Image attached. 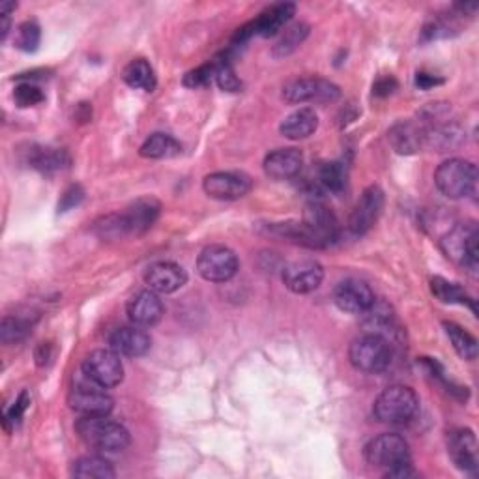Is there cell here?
I'll list each match as a JSON object with an SVG mask.
<instances>
[{
  "label": "cell",
  "instance_id": "1",
  "mask_svg": "<svg viewBox=\"0 0 479 479\" xmlns=\"http://www.w3.org/2000/svg\"><path fill=\"white\" fill-rule=\"evenodd\" d=\"M367 463L384 470L388 477H409L414 474L409 442L401 434L386 433L365 446Z\"/></svg>",
  "mask_w": 479,
  "mask_h": 479
},
{
  "label": "cell",
  "instance_id": "2",
  "mask_svg": "<svg viewBox=\"0 0 479 479\" xmlns=\"http://www.w3.org/2000/svg\"><path fill=\"white\" fill-rule=\"evenodd\" d=\"M76 431L86 446L103 453L124 451L132 442L130 431L109 416H85L76 423Z\"/></svg>",
  "mask_w": 479,
  "mask_h": 479
},
{
  "label": "cell",
  "instance_id": "3",
  "mask_svg": "<svg viewBox=\"0 0 479 479\" xmlns=\"http://www.w3.org/2000/svg\"><path fill=\"white\" fill-rule=\"evenodd\" d=\"M419 412V397L409 386L386 388L373 404V414L386 426H407Z\"/></svg>",
  "mask_w": 479,
  "mask_h": 479
},
{
  "label": "cell",
  "instance_id": "4",
  "mask_svg": "<svg viewBox=\"0 0 479 479\" xmlns=\"http://www.w3.org/2000/svg\"><path fill=\"white\" fill-rule=\"evenodd\" d=\"M348 360L354 365V369L361 373L380 375L390 369L394 361V348L388 337L367 331L350 345Z\"/></svg>",
  "mask_w": 479,
  "mask_h": 479
},
{
  "label": "cell",
  "instance_id": "5",
  "mask_svg": "<svg viewBox=\"0 0 479 479\" xmlns=\"http://www.w3.org/2000/svg\"><path fill=\"white\" fill-rule=\"evenodd\" d=\"M440 248L450 261L477 275L479 268V231L474 223H459L440 240Z\"/></svg>",
  "mask_w": 479,
  "mask_h": 479
},
{
  "label": "cell",
  "instance_id": "6",
  "mask_svg": "<svg viewBox=\"0 0 479 479\" xmlns=\"http://www.w3.org/2000/svg\"><path fill=\"white\" fill-rule=\"evenodd\" d=\"M477 183V169L468 159L451 158L440 165L434 173L436 190L453 200L465 199L474 193Z\"/></svg>",
  "mask_w": 479,
  "mask_h": 479
},
{
  "label": "cell",
  "instance_id": "7",
  "mask_svg": "<svg viewBox=\"0 0 479 479\" xmlns=\"http://www.w3.org/2000/svg\"><path fill=\"white\" fill-rule=\"evenodd\" d=\"M83 377L103 390L117 388L124 380L122 360L110 348L92 350L83 361Z\"/></svg>",
  "mask_w": 479,
  "mask_h": 479
},
{
  "label": "cell",
  "instance_id": "8",
  "mask_svg": "<svg viewBox=\"0 0 479 479\" xmlns=\"http://www.w3.org/2000/svg\"><path fill=\"white\" fill-rule=\"evenodd\" d=\"M240 263L236 253L227 246H208L200 251L197 259V272L205 281L227 283L238 273Z\"/></svg>",
  "mask_w": 479,
  "mask_h": 479
},
{
  "label": "cell",
  "instance_id": "9",
  "mask_svg": "<svg viewBox=\"0 0 479 479\" xmlns=\"http://www.w3.org/2000/svg\"><path fill=\"white\" fill-rule=\"evenodd\" d=\"M288 103H334L341 98V88L322 77L292 79L283 86Z\"/></svg>",
  "mask_w": 479,
  "mask_h": 479
},
{
  "label": "cell",
  "instance_id": "10",
  "mask_svg": "<svg viewBox=\"0 0 479 479\" xmlns=\"http://www.w3.org/2000/svg\"><path fill=\"white\" fill-rule=\"evenodd\" d=\"M68 404L73 412L85 416H109L115 409V401L110 399L103 388L85 378V384H77L68 395Z\"/></svg>",
  "mask_w": 479,
  "mask_h": 479
},
{
  "label": "cell",
  "instance_id": "11",
  "mask_svg": "<svg viewBox=\"0 0 479 479\" xmlns=\"http://www.w3.org/2000/svg\"><path fill=\"white\" fill-rule=\"evenodd\" d=\"M304 225L309 229L311 236L315 238L317 248H328L334 242H337L339 238V221L336 214L331 212L326 205L319 200H313L304 210Z\"/></svg>",
  "mask_w": 479,
  "mask_h": 479
},
{
  "label": "cell",
  "instance_id": "12",
  "mask_svg": "<svg viewBox=\"0 0 479 479\" xmlns=\"http://www.w3.org/2000/svg\"><path fill=\"white\" fill-rule=\"evenodd\" d=\"M384 210V191L378 186L367 188L348 217V229L353 234L361 236L369 232Z\"/></svg>",
  "mask_w": 479,
  "mask_h": 479
},
{
  "label": "cell",
  "instance_id": "13",
  "mask_svg": "<svg viewBox=\"0 0 479 479\" xmlns=\"http://www.w3.org/2000/svg\"><path fill=\"white\" fill-rule=\"evenodd\" d=\"M251 180L242 173H212L202 182V190L215 200H238L251 191Z\"/></svg>",
  "mask_w": 479,
  "mask_h": 479
},
{
  "label": "cell",
  "instance_id": "14",
  "mask_svg": "<svg viewBox=\"0 0 479 479\" xmlns=\"http://www.w3.org/2000/svg\"><path fill=\"white\" fill-rule=\"evenodd\" d=\"M336 305L350 315H365L377 302L375 292L365 281L345 280L334 290Z\"/></svg>",
  "mask_w": 479,
  "mask_h": 479
},
{
  "label": "cell",
  "instance_id": "15",
  "mask_svg": "<svg viewBox=\"0 0 479 479\" xmlns=\"http://www.w3.org/2000/svg\"><path fill=\"white\" fill-rule=\"evenodd\" d=\"M324 280V268L317 261H294L283 268V283L294 294L317 290Z\"/></svg>",
  "mask_w": 479,
  "mask_h": 479
},
{
  "label": "cell",
  "instance_id": "16",
  "mask_svg": "<svg viewBox=\"0 0 479 479\" xmlns=\"http://www.w3.org/2000/svg\"><path fill=\"white\" fill-rule=\"evenodd\" d=\"M126 311L132 324L141 326V328H150V326H156L163 319L165 305L158 292L146 288V290L135 292L134 296L127 300Z\"/></svg>",
  "mask_w": 479,
  "mask_h": 479
},
{
  "label": "cell",
  "instance_id": "17",
  "mask_svg": "<svg viewBox=\"0 0 479 479\" xmlns=\"http://www.w3.org/2000/svg\"><path fill=\"white\" fill-rule=\"evenodd\" d=\"M144 283L158 294H173L188 283V273L176 263L161 261L146 268Z\"/></svg>",
  "mask_w": 479,
  "mask_h": 479
},
{
  "label": "cell",
  "instance_id": "18",
  "mask_svg": "<svg viewBox=\"0 0 479 479\" xmlns=\"http://www.w3.org/2000/svg\"><path fill=\"white\" fill-rule=\"evenodd\" d=\"M159 212L161 205L154 197H141L132 202L124 212H120L127 236H142L146 231H150L159 217Z\"/></svg>",
  "mask_w": 479,
  "mask_h": 479
},
{
  "label": "cell",
  "instance_id": "19",
  "mask_svg": "<svg viewBox=\"0 0 479 479\" xmlns=\"http://www.w3.org/2000/svg\"><path fill=\"white\" fill-rule=\"evenodd\" d=\"M448 453L455 467L467 474H477V440L470 429H455L448 436Z\"/></svg>",
  "mask_w": 479,
  "mask_h": 479
},
{
  "label": "cell",
  "instance_id": "20",
  "mask_svg": "<svg viewBox=\"0 0 479 479\" xmlns=\"http://www.w3.org/2000/svg\"><path fill=\"white\" fill-rule=\"evenodd\" d=\"M150 336L141 326H122L115 331H110L109 346L115 350L118 356L126 358H139L150 350Z\"/></svg>",
  "mask_w": 479,
  "mask_h": 479
},
{
  "label": "cell",
  "instance_id": "21",
  "mask_svg": "<svg viewBox=\"0 0 479 479\" xmlns=\"http://www.w3.org/2000/svg\"><path fill=\"white\" fill-rule=\"evenodd\" d=\"M304 167V156L298 149H278L264 158V173L272 180L296 178Z\"/></svg>",
  "mask_w": 479,
  "mask_h": 479
},
{
  "label": "cell",
  "instance_id": "22",
  "mask_svg": "<svg viewBox=\"0 0 479 479\" xmlns=\"http://www.w3.org/2000/svg\"><path fill=\"white\" fill-rule=\"evenodd\" d=\"M388 141L392 149L401 156H412L426 144L419 122H397L390 127Z\"/></svg>",
  "mask_w": 479,
  "mask_h": 479
},
{
  "label": "cell",
  "instance_id": "23",
  "mask_svg": "<svg viewBox=\"0 0 479 479\" xmlns=\"http://www.w3.org/2000/svg\"><path fill=\"white\" fill-rule=\"evenodd\" d=\"M294 12H296V6L290 3H280L273 4L268 10H264L259 17H256L253 23L255 36H263V38H270V36H275L287 28V23L292 20Z\"/></svg>",
  "mask_w": 479,
  "mask_h": 479
},
{
  "label": "cell",
  "instance_id": "24",
  "mask_svg": "<svg viewBox=\"0 0 479 479\" xmlns=\"http://www.w3.org/2000/svg\"><path fill=\"white\" fill-rule=\"evenodd\" d=\"M317 127H319V117L315 110L311 107H302L298 110H294L292 115H288L281 122L280 132L283 137L290 141H300L311 137L317 132Z\"/></svg>",
  "mask_w": 479,
  "mask_h": 479
},
{
  "label": "cell",
  "instance_id": "25",
  "mask_svg": "<svg viewBox=\"0 0 479 479\" xmlns=\"http://www.w3.org/2000/svg\"><path fill=\"white\" fill-rule=\"evenodd\" d=\"M346 186V167L343 161H328L317 167L315 178L309 180L313 191L341 193Z\"/></svg>",
  "mask_w": 479,
  "mask_h": 479
},
{
  "label": "cell",
  "instance_id": "26",
  "mask_svg": "<svg viewBox=\"0 0 479 479\" xmlns=\"http://www.w3.org/2000/svg\"><path fill=\"white\" fill-rule=\"evenodd\" d=\"M71 475L79 479H113L117 472L107 459L100 455H86L73 463Z\"/></svg>",
  "mask_w": 479,
  "mask_h": 479
},
{
  "label": "cell",
  "instance_id": "27",
  "mask_svg": "<svg viewBox=\"0 0 479 479\" xmlns=\"http://www.w3.org/2000/svg\"><path fill=\"white\" fill-rule=\"evenodd\" d=\"M139 154L146 159H165L182 154V144L167 134H154L141 146Z\"/></svg>",
  "mask_w": 479,
  "mask_h": 479
},
{
  "label": "cell",
  "instance_id": "28",
  "mask_svg": "<svg viewBox=\"0 0 479 479\" xmlns=\"http://www.w3.org/2000/svg\"><path fill=\"white\" fill-rule=\"evenodd\" d=\"M28 163L36 171L44 175H53L66 169L69 165V156L66 150L59 149H34L28 154Z\"/></svg>",
  "mask_w": 479,
  "mask_h": 479
},
{
  "label": "cell",
  "instance_id": "29",
  "mask_svg": "<svg viewBox=\"0 0 479 479\" xmlns=\"http://www.w3.org/2000/svg\"><path fill=\"white\" fill-rule=\"evenodd\" d=\"M122 79L127 86H132L135 90H144V92H152L158 83L154 68L144 59H135L127 64L124 68Z\"/></svg>",
  "mask_w": 479,
  "mask_h": 479
},
{
  "label": "cell",
  "instance_id": "30",
  "mask_svg": "<svg viewBox=\"0 0 479 479\" xmlns=\"http://www.w3.org/2000/svg\"><path fill=\"white\" fill-rule=\"evenodd\" d=\"M431 292L434 294V298L440 300L442 304H459V305H468L472 309V313L475 315V300H472L468 296V292L457 285L451 283L444 278H433L431 280Z\"/></svg>",
  "mask_w": 479,
  "mask_h": 479
},
{
  "label": "cell",
  "instance_id": "31",
  "mask_svg": "<svg viewBox=\"0 0 479 479\" xmlns=\"http://www.w3.org/2000/svg\"><path fill=\"white\" fill-rule=\"evenodd\" d=\"M444 328H446V336L450 337L455 353L467 360V361H472L477 358V339L470 334V331H467L463 326H459L455 322H444Z\"/></svg>",
  "mask_w": 479,
  "mask_h": 479
},
{
  "label": "cell",
  "instance_id": "32",
  "mask_svg": "<svg viewBox=\"0 0 479 479\" xmlns=\"http://www.w3.org/2000/svg\"><path fill=\"white\" fill-rule=\"evenodd\" d=\"M309 36V25L305 23H294L287 28H283L281 38L278 40V44L273 45L272 54L275 59H285L288 54H292L296 51Z\"/></svg>",
  "mask_w": 479,
  "mask_h": 479
},
{
  "label": "cell",
  "instance_id": "33",
  "mask_svg": "<svg viewBox=\"0 0 479 479\" xmlns=\"http://www.w3.org/2000/svg\"><path fill=\"white\" fill-rule=\"evenodd\" d=\"M28 331H30V324L27 319L4 317L3 326H0V339H3L4 345L21 343L23 339H27Z\"/></svg>",
  "mask_w": 479,
  "mask_h": 479
},
{
  "label": "cell",
  "instance_id": "34",
  "mask_svg": "<svg viewBox=\"0 0 479 479\" xmlns=\"http://www.w3.org/2000/svg\"><path fill=\"white\" fill-rule=\"evenodd\" d=\"M94 232L103 240H120L127 236L122 214H107L94 223Z\"/></svg>",
  "mask_w": 479,
  "mask_h": 479
},
{
  "label": "cell",
  "instance_id": "35",
  "mask_svg": "<svg viewBox=\"0 0 479 479\" xmlns=\"http://www.w3.org/2000/svg\"><path fill=\"white\" fill-rule=\"evenodd\" d=\"M214 64H215V81H217L221 90L238 92L240 88H242V81L236 77V71H234L231 59L227 57V54L221 59H215Z\"/></svg>",
  "mask_w": 479,
  "mask_h": 479
},
{
  "label": "cell",
  "instance_id": "36",
  "mask_svg": "<svg viewBox=\"0 0 479 479\" xmlns=\"http://www.w3.org/2000/svg\"><path fill=\"white\" fill-rule=\"evenodd\" d=\"M13 100H15V105L21 107V109H27V107H36L45 101V94L42 92L40 86H36L34 83L30 81H25V83H20L15 86L13 90Z\"/></svg>",
  "mask_w": 479,
  "mask_h": 479
},
{
  "label": "cell",
  "instance_id": "37",
  "mask_svg": "<svg viewBox=\"0 0 479 479\" xmlns=\"http://www.w3.org/2000/svg\"><path fill=\"white\" fill-rule=\"evenodd\" d=\"M40 40H42V30L38 23L25 21L23 25H20V28H17V38H15L17 49H21L25 53H34L36 49H38Z\"/></svg>",
  "mask_w": 479,
  "mask_h": 479
},
{
  "label": "cell",
  "instance_id": "38",
  "mask_svg": "<svg viewBox=\"0 0 479 479\" xmlns=\"http://www.w3.org/2000/svg\"><path fill=\"white\" fill-rule=\"evenodd\" d=\"M212 77H215V64L214 61L208 64H202L191 71L186 73V77H183V85L190 88H199V86H207Z\"/></svg>",
  "mask_w": 479,
  "mask_h": 479
},
{
  "label": "cell",
  "instance_id": "39",
  "mask_svg": "<svg viewBox=\"0 0 479 479\" xmlns=\"http://www.w3.org/2000/svg\"><path fill=\"white\" fill-rule=\"evenodd\" d=\"M28 404H30V399H28V394L27 392H21V395L15 399L13 402V407L4 414V426H15V423H20L21 418L25 416L27 409H28Z\"/></svg>",
  "mask_w": 479,
  "mask_h": 479
},
{
  "label": "cell",
  "instance_id": "40",
  "mask_svg": "<svg viewBox=\"0 0 479 479\" xmlns=\"http://www.w3.org/2000/svg\"><path fill=\"white\" fill-rule=\"evenodd\" d=\"M83 199H85V191H83L81 186H69L62 193V197L59 200V214L69 212V210H73L76 207H79L81 202H83Z\"/></svg>",
  "mask_w": 479,
  "mask_h": 479
},
{
  "label": "cell",
  "instance_id": "41",
  "mask_svg": "<svg viewBox=\"0 0 479 479\" xmlns=\"http://www.w3.org/2000/svg\"><path fill=\"white\" fill-rule=\"evenodd\" d=\"M395 86H397V83H395V79H392V77L380 79V81H377L375 86H373V94H377V96H390Z\"/></svg>",
  "mask_w": 479,
  "mask_h": 479
},
{
  "label": "cell",
  "instance_id": "42",
  "mask_svg": "<svg viewBox=\"0 0 479 479\" xmlns=\"http://www.w3.org/2000/svg\"><path fill=\"white\" fill-rule=\"evenodd\" d=\"M442 83H444V81L438 79V77H434V76H431V73H423V71H419L418 76H416V85H418L421 90H429V88H433V86H436V85H442Z\"/></svg>",
  "mask_w": 479,
  "mask_h": 479
},
{
  "label": "cell",
  "instance_id": "43",
  "mask_svg": "<svg viewBox=\"0 0 479 479\" xmlns=\"http://www.w3.org/2000/svg\"><path fill=\"white\" fill-rule=\"evenodd\" d=\"M455 10H459L460 13H470L474 15L477 10V4H455Z\"/></svg>",
  "mask_w": 479,
  "mask_h": 479
},
{
  "label": "cell",
  "instance_id": "44",
  "mask_svg": "<svg viewBox=\"0 0 479 479\" xmlns=\"http://www.w3.org/2000/svg\"><path fill=\"white\" fill-rule=\"evenodd\" d=\"M15 8H17V4H13V3H6V4L0 6V10H3V15H10V12Z\"/></svg>",
  "mask_w": 479,
  "mask_h": 479
}]
</instances>
